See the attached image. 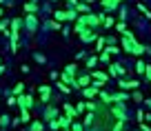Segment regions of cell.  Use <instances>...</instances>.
<instances>
[{
  "mask_svg": "<svg viewBox=\"0 0 151 131\" xmlns=\"http://www.w3.org/2000/svg\"><path fill=\"white\" fill-rule=\"evenodd\" d=\"M145 73H147V80H151V67H147V71H145Z\"/></svg>",
  "mask_w": 151,
  "mask_h": 131,
  "instance_id": "836d02e7",
  "label": "cell"
},
{
  "mask_svg": "<svg viewBox=\"0 0 151 131\" xmlns=\"http://www.w3.org/2000/svg\"><path fill=\"white\" fill-rule=\"evenodd\" d=\"M62 73H67L69 78H76V76H78V67H76V65H67Z\"/></svg>",
  "mask_w": 151,
  "mask_h": 131,
  "instance_id": "30bf717a",
  "label": "cell"
},
{
  "mask_svg": "<svg viewBox=\"0 0 151 131\" xmlns=\"http://www.w3.org/2000/svg\"><path fill=\"white\" fill-rule=\"evenodd\" d=\"M109 73H111V76H122L124 69H122L120 65H111V67H109Z\"/></svg>",
  "mask_w": 151,
  "mask_h": 131,
  "instance_id": "7c38bea8",
  "label": "cell"
},
{
  "mask_svg": "<svg viewBox=\"0 0 151 131\" xmlns=\"http://www.w3.org/2000/svg\"><path fill=\"white\" fill-rule=\"evenodd\" d=\"M38 91H40V102L42 104H47L49 100H51V87H49V84H42Z\"/></svg>",
  "mask_w": 151,
  "mask_h": 131,
  "instance_id": "3957f363",
  "label": "cell"
},
{
  "mask_svg": "<svg viewBox=\"0 0 151 131\" xmlns=\"http://www.w3.org/2000/svg\"><path fill=\"white\" fill-rule=\"evenodd\" d=\"M67 20H78V14H76V9H69V11H67Z\"/></svg>",
  "mask_w": 151,
  "mask_h": 131,
  "instance_id": "603a6c76",
  "label": "cell"
},
{
  "mask_svg": "<svg viewBox=\"0 0 151 131\" xmlns=\"http://www.w3.org/2000/svg\"><path fill=\"white\" fill-rule=\"evenodd\" d=\"M89 80H91L89 76H78L73 87H76V89H87V87H89Z\"/></svg>",
  "mask_w": 151,
  "mask_h": 131,
  "instance_id": "277c9868",
  "label": "cell"
},
{
  "mask_svg": "<svg viewBox=\"0 0 151 131\" xmlns=\"http://www.w3.org/2000/svg\"><path fill=\"white\" fill-rule=\"evenodd\" d=\"M20 120H22V122H31V113H29V109H20Z\"/></svg>",
  "mask_w": 151,
  "mask_h": 131,
  "instance_id": "ac0fdd59",
  "label": "cell"
},
{
  "mask_svg": "<svg viewBox=\"0 0 151 131\" xmlns=\"http://www.w3.org/2000/svg\"><path fill=\"white\" fill-rule=\"evenodd\" d=\"M0 5H5V0H0Z\"/></svg>",
  "mask_w": 151,
  "mask_h": 131,
  "instance_id": "8d00e7d4",
  "label": "cell"
},
{
  "mask_svg": "<svg viewBox=\"0 0 151 131\" xmlns=\"http://www.w3.org/2000/svg\"><path fill=\"white\" fill-rule=\"evenodd\" d=\"M67 5H69L71 9H76V5H78V0H67Z\"/></svg>",
  "mask_w": 151,
  "mask_h": 131,
  "instance_id": "1f68e13d",
  "label": "cell"
},
{
  "mask_svg": "<svg viewBox=\"0 0 151 131\" xmlns=\"http://www.w3.org/2000/svg\"><path fill=\"white\" fill-rule=\"evenodd\" d=\"M111 113H113L116 118H118L120 122H122V118H124V111H122V107H111Z\"/></svg>",
  "mask_w": 151,
  "mask_h": 131,
  "instance_id": "2e32d148",
  "label": "cell"
},
{
  "mask_svg": "<svg viewBox=\"0 0 151 131\" xmlns=\"http://www.w3.org/2000/svg\"><path fill=\"white\" fill-rule=\"evenodd\" d=\"M0 31L5 33V36H11V31H9V20H0Z\"/></svg>",
  "mask_w": 151,
  "mask_h": 131,
  "instance_id": "e0dca14e",
  "label": "cell"
},
{
  "mask_svg": "<svg viewBox=\"0 0 151 131\" xmlns=\"http://www.w3.org/2000/svg\"><path fill=\"white\" fill-rule=\"evenodd\" d=\"M24 9H27V14H36L38 7H36V2H24Z\"/></svg>",
  "mask_w": 151,
  "mask_h": 131,
  "instance_id": "44dd1931",
  "label": "cell"
},
{
  "mask_svg": "<svg viewBox=\"0 0 151 131\" xmlns=\"http://www.w3.org/2000/svg\"><path fill=\"white\" fill-rule=\"evenodd\" d=\"M78 38H80L82 42H91V40H96V33L91 31V29H85V31H82V33H80Z\"/></svg>",
  "mask_w": 151,
  "mask_h": 131,
  "instance_id": "8992f818",
  "label": "cell"
},
{
  "mask_svg": "<svg viewBox=\"0 0 151 131\" xmlns=\"http://www.w3.org/2000/svg\"><path fill=\"white\" fill-rule=\"evenodd\" d=\"M76 111H78V113L85 111V102H78V104H76Z\"/></svg>",
  "mask_w": 151,
  "mask_h": 131,
  "instance_id": "f546056e",
  "label": "cell"
},
{
  "mask_svg": "<svg viewBox=\"0 0 151 131\" xmlns=\"http://www.w3.org/2000/svg\"><path fill=\"white\" fill-rule=\"evenodd\" d=\"M100 2L104 9H116V5H118V0H100Z\"/></svg>",
  "mask_w": 151,
  "mask_h": 131,
  "instance_id": "d6986e66",
  "label": "cell"
},
{
  "mask_svg": "<svg viewBox=\"0 0 151 131\" xmlns=\"http://www.w3.org/2000/svg\"><path fill=\"white\" fill-rule=\"evenodd\" d=\"M58 89H60L62 94H69V91H71V87H67L65 82H58Z\"/></svg>",
  "mask_w": 151,
  "mask_h": 131,
  "instance_id": "cb8c5ba5",
  "label": "cell"
},
{
  "mask_svg": "<svg viewBox=\"0 0 151 131\" xmlns=\"http://www.w3.org/2000/svg\"><path fill=\"white\" fill-rule=\"evenodd\" d=\"M51 2H58V0H51Z\"/></svg>",
  "mask_w": 151,
  "mask_h": 131,
  "instance_id": "ab89813d",
  "label": "cell"
},
{
  "mask_svg": "<svg viewBox=\"0 0 151 131\" xmlns=\"http://www.w3.org/2000/svg\"><path fill=\"white\" fill-rule=\"evenodd\" d=\"M122 129V122H116V127H113V131H120Z\"/></svg>",
  "mask_w": 151,
  "mask_h": 131,
  "instance_id": "d6a6232c",
  "label": "cell"
},
{
  "mask_svg": "<svg viewBox=\"0 0 151 131\" xmlns=\"http://www.w3.org/2000/svg\"><path fill=\"white\" fill-rule=\"evenodd\" d=\"M85 2H93V0H85Z\"/></svg>",
  "mask_w": 151,
  "mask_h": 131,
  "instance_id": "74e56055",
  "label": "cell"
},
{
  "mask_svg": "<svg viewBox=\"0 0 151 131\" xmlns=\"http://www.w3.org/2000/svg\"><path fill=\"white\" fill-rule=\"evenodd\" d=\"M18 107H20V109H29V111H31V109L36 107V100H33V96L22 94V96L18 98Z\"/></svg>",
  "mask_w": 151,
  "mask_h": 131,
  "instance_id": "7a4b0ae2",
  "label": "cell"
},
{
  "mask_svg": "<svg viewBox=\"0 0 151 131\" xmlns=\"http://www.w3.org/2000/svg\"><path fill=\"white\" fill-rule=\"evenodd\" d=\"M9 38H11V51L16 53V51H18V40H20V36H18V33H11Z\"/></svg>",
  "mask_w": 151,
  "mask_h": 131,
  "instance_id": "9a60e30c",
  "label": "cell"
},
{
  "mask_svg": "<svg viewBox=\"0 0 151 131\" xmlns=\"http://www.w3.org/2000/svg\"><path fill=\"white\" fill-rule=\"evenodd\" d=\"M56 122H58V127L65 131V129H69V127H71V122H73V120H71V118H67V116H60V113H58Z\"/></svg>",
  "mask_w": 151,
  "mask_h": 131,
  "instance_id": "5b68a950",
  "label": "cell"
},
{
  "mask_svg": "<svg viewBox=\"0 0 151 131\" xmlns=\"http://www.w3.org/2000/svg\"><path fill=\"white\" fill-rule=\"evenodd\" d=\"M9 125H11V120H9V118H7V116H0V127H2V129H7Z\"/></svg>",
  "mask_w": 151,
  "mask_h": 131,
  "instance_id": "7402d4cb",
  "label": "cell"
},
{
  "mask_svg": "<svg viewBox=\"0 0 151 131\" xmlns=\"http://www.w3.org/2000/svg\"><path fill=\"white\" fill-rule=\"evenodd\" d=\"M24 27H27V33H36V29H38V16L36 14H27L24 16Z\"/></svg>",
  "mask_w": 151,
  "mask_h": 131,
  "instance_id": "6da1fadb",
  "label": "cell"
},
{
  "mask_svg": "<svg viewBox=\"0 0 151 131\" xmlns=\"http://www.w3.org/2000/svg\"><path fill=\"white\" fill-rule=\"evenodd\" d=\"M49 27H51V29H62V24L56 22V20H51V22H49Z\"/></svg>",
  "mask_w": 151,
  "mask_h": 131,
  "instance_id": "f1b7e54d",
  "label": "cell"
},
{
  "mask_svg": "<svg viewBox=\"0 0 151 131\" xmlns=\"http://www.w3.org/2000/svg\"><path fill=\"white\" fill-rule=\"evenodd\" d=\"M53 20H56V22H60L62 24V20H67V11H53Z\"/></svg>",
  "mask_w": 151,
  "mask_h": 131,
  "instance_id": "4fadbf2b",
  "label": "cell"
},
{
  "mask_svg": "<svg viewBox=\"0 0 151 131\" xmlns=\"http://www.w3.org/2000/svg\"><path fill=\"white\" fill-rule=\"evenodd\" d=\"M100 98H102V102H111V96H109V94H104V91H102V94H100Z\"/></svg>",
  "mask_w": 151,
  "mask_h": 131,
  "instance_id": "83f0119b",
  "label": "cell"
},
{
  "mask_svg": "<svg viewBox=\"0 0 151 131\" xmlns=\"http://www.w3.org/2000/svg\"><path fill=\"white\" fill-rule=\"evenodd\" d=\"M65 113H67V118H71V120H76V118H78V111H76V107H71V104H67L65 102Z\"/></svg>",
  "mask_w": 151,
  "mask_h": 131,
  "instance_id": "9c48e42d",
  "label": "cell"
},
{
  "mask_svg": "<svg viewBox=\"0 0 151 131\" xmlns=\"http://www.w3.org/2000/svg\"><path fill=\"white\" fill-rule=\"evenodd\" d=\"M2 71H5V67H2V65H0V73H2Z\"/></svg>",
  "mask_w": 151,
  "mask_h": 131,
  "instance_id": "e575fe53",
  "label": "cell"
},
{
  "mask_svg": "<svg viewBox=\"0 0 151 131\" xmlns=\"http://www.w3.org/2000/svg\"><path fill=\"white\" fill-rule=\"evenodd\" d=\"M56 118H58V109L47 107V111H45V120H47V122H51V120H56Z\"/></svg>",
  "mask_w": 151,
  "mask_h": 131,
  "instance_id": "ba28073f",
  "label": "cell"
},
{
  "mask_svg": "<svg viewBox=\"0 0 151 131\" xmlns=\"http://www.w3.org/2000/svg\"><path fill=\"white\" fill-rule=\"evenodd\" d=\"M22 94H24V84H22V82H18V84L14 87V96H16V98H20Z\"/></svg>",
  "mask_w": 151,
  "mask_h": 131,
  "instance_id": "ffe728a7",
  "label": "cell"
},
{
  "mask_svg": "<svg viewBox=\"0 0 151 131\" xmlns=\"http://www.w3.org/2000/svg\"><path fill=\"white\" fill-rule=\"evenodd\" d=\"M20 27H22V18H14V20H11V29H9V31L20 36Z\"/></svg>",
  "mask_w": 151,
  "mask_h": 131,
  "instance_id": "52a82bcc",
  "label": "cell"
},
{
  "mask_svg": "<svg viewBox=\"0 0 151 131\" xmlns=\"http://www.w3.org/2000/svg\"><path fill=\"white\" fill-rule=\"evenodd\" d=\"M33 60H36V62H40V65H42V62H45V56H42V53H33Z\"/></svg>",
  "mask_w": 151,
  "mask_h": 131,
  "instance_id": "4316f807",
  "label": "cell"
},
{
  "mask_svg": "<svg viewBox=\"0 0 151 131\" xmlns=\"http://www.w3.org/2000/svg\"><path fill=\"white\" fill-rule=\"evenodd\" d=\"M0 18H2V7H0Z\"/></svg>",
  "mask_w": 151,
  "mask_h": 131,
  "instance_id": "d590c367",
  "label": "cell"
},
{
  "mask_svg": "<svg viewBox=\"0 0 151 131\" xmlns=\"http://www.w3.org/2000/svg\"><path fill=\"white\" fill-rule=\"evenodd\" d=\"M29 131H45V125L40 120H31V125H29Z\"/></svg>",
  "mask_w": 151,
  "mask_h": 131,
  "instance_id": "8fae6325",
  "label": "cell"
},
{
  "mask_svg": "<svg viewBox=\"0 0 151 131\" xmlns=\"http://www.w3.org/2000/svg\"><path fill=\"white\" fill-rule=\"evenodd\" d=\"M96 62H98V58H96V56L87 58V67H89V69H91V67H96Z\"/></svg>",
  "mask_w": 151,
  "mask_h": 131,
  "instance_id": "484cf974",
  "label": "cell"
},
{
  "mask_svg": "<svg viewBox=\"0 0 151 131\" xmlns=\"http://www.w3.org/2000/svg\"><path fill=\"white\" fill-rule=\"evenodd\" d=\"M138 71H140V73H145V71H147V67H145V62H138Z\"/></svg>",
  "mask_w": 151,
  "mask_h": 131,
  "instance_id": "4dcf8cb0",
  "label": "cell"
},
{
  "mask_svg": "<svg viewBox=\"0 0 151 131\" xmlns=\"http://www.w3.org/2000/svg\"><path fill=\"white\" fill-rule=\"evenodd\" d=\"M65 131H71V127H69V129H65Z\"/></svg>",
  "mask_w": 151,
  "mask_h": 131,
  "instance_id": "f35d334b",
  "label": "cell"
},
{
  "mask_svg": "<svg viewBox=\"0 0 151 131\" xmlns=\"http://www.w3.org/2000/svg\"><path fill=\"white\" fill-rule=\"evenodd\" d=\"M71 131H85V127L80 122H71Z\"/></svg>",
  "mask_w": 151,
  "mask_h": 131,
  "instance_id": "d4e9b609",
  "label": "cell"
},
{
  "mask_svg": "<svg viewBox=\"0 0 151 131\" xmlns=\"http://www.w3.org/2000/svg\"><path fill=\"white\" fill-rule=\"evenodd\" d=\"M76 14H82V16H87V14H89V7H87L85 2H78V5H76Z\"/></svg>",
  "mask_w": 151,
  "mask_h": 131,
  "instance_id": "5bb4252c",
  "label": "cell"
}]
</instances>
